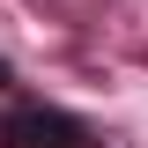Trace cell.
Returning <instances> with one entry per match:
<instances>
[{
	"label": "cell",
	"instance_id": "obj_1",
	"mask_svg": "<svg viewBox=\"0 0 148 148\" xmlns=\"http://www.w3.org/2000/svg\"><path fill=\"white\" fill-rule=\"evenodd\" d=\"M0 148H104L89 119L59 104H8L0 111Z\"/></svg>",
	"mask_w": 148,
	"mask_h": 148
},
{
	"label": "cell",
	"instance_id": "obj_2",
	"mask_svg": "<svg viewBox=\"0 0 148 148\" xmlns=\"http://www.w3.org/2000/svg\"><path fill=\"white\" fill-rule=\"evenodd\" d=\"M0 89H15V67H8V59H0Z\"/></svg>",
	"mask_w": 148,
	"mask_h": 148
}]
</instances>
